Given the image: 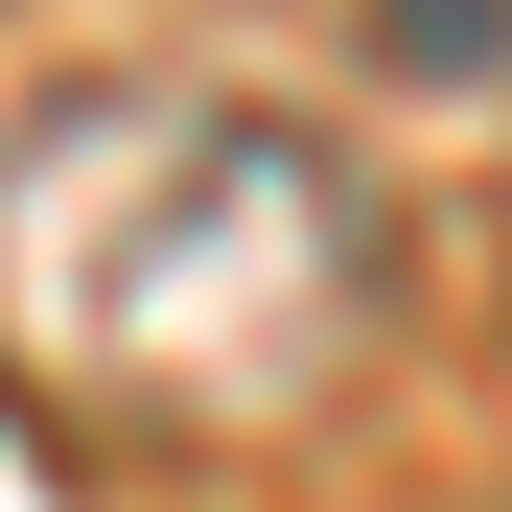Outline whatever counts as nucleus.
Masks as SVG:
<instances>
[{
	"label": "nucleus",
	"instance_id": "nucleus-1",
	"mask_svg": "<svg viewBox=\"0 0 512 512\" xmlns=\"http://www.w3.org/2000/svg\"><path fill=\"white\" fill-rule=\"evenodd\" d=\"M396 350V210L280 94L70 70L0 117V396L70 443H280Z\"/></svg>",
	"mask_w": 512,
	"mask_h": 512
},
{
	"label": "nucleus",
	"instance_id": "nucleus-2",
	"mask_svg": "<svg viewBox=\"0 0 512 512\" xmlns=\"http://www.w3.org/2000/svg\"><path fill=\"white\" fill-rule=\"evenodd\" d=\"M373 47L419 70V94H466V70H512V0H373Z\"/></svg>",
	"mask_w": 512,
	"mask_h": 512
},
{
	"label": "nucleus",
	"instance_id": "nucleus-3",
	"mask_svg": "<svg viewBox=\"0 0 512 512\" xmlns=\"http://www.w3.org/2000/svg\"><path fill=\"white\" fill-rule=\"evenodd\" d=\"M489 512H512V489H489Z\"/></svg>",
	"mask_w": 512,
	"mask_h": 512
}]
</instances>
